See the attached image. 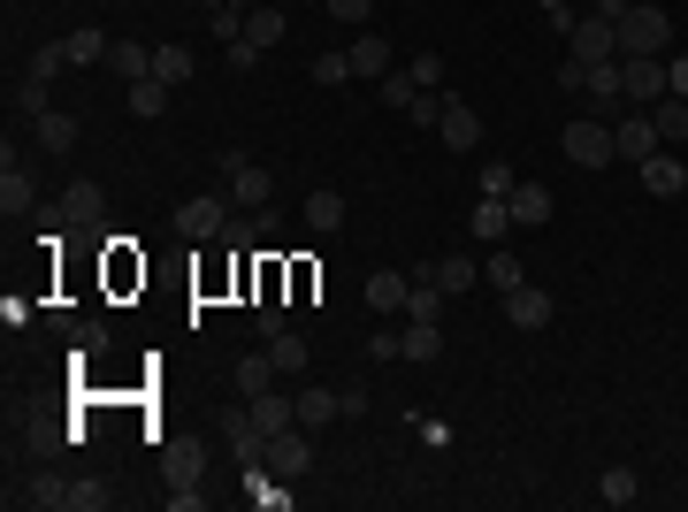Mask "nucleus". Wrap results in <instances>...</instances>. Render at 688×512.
I'll use <instances>...</instances> for the list:
<instances>
[{
	"instance_id": "obj_1",
	"label": "nucleus",
	"mask_w": 688,
	"mask_h": 512,
	"mask_svg": "<svg viewBox=\"0 0 688 512\" xmlns=\"http://www.w3.org/2000/svg\"><path fill=\"white\" fill-rule=\"evenodd\" d=\"M666 47H674V16L658 0H635L619 16V54H666Z\"/></svg>"
},
{
	"instance_id": "obj_2",
	"label": "nucleus",
	"mask_w": 688,
	"mask_h": 512,
	"mask_svg": "<svg viewBox=\"0 0 688 512\" xmlns=\"http://www.w3.org/2000/svg\"><path fill=\"white\" fill-rule=\"evenodd\" d=\"M222 230H230V192H200L176 207V238H192V245H222Z\"/></svg>"
},
{
	"instance_id": "obj_3",
	"label": "nucleus",
	"mask_w": 688,
	"mask_h": 512,
	"mask_svg": "<svg viewBox=\"0 0 688 512\" xmlns=\"http://www.w3.org/2000/svg\"><path fill=\"white\" fill-rule=\"evenodd\" d=\"M558 145H566V161H574V169H605V161H619L613 123H605V116H589V123H566V130H558Z\"/></svg>"
},
{
	"instance_id": "obj_4",
	"label": "nucleus",
	"mask_w": 688,
	"mask_h": 512,
	"mask_svg": "<svg viewBox=\"0 0 688 512\" xmlns=\"http://www.w3.org/2000/svg\"><path fill=\"white\" fill-rule=\"evenodd\" d=\"M619 77H627V108L666 100V54H619Z\"/></svg>"
},
{
	"instance_id": "obj_5",
	"label": "nucleus",
	"mask_w": 688,
	"mask_h": 512,
	"mask_svg": "<svg viewBox=\"0 0 688 512\" xmlns=\"http://www.w3.org/2000/svg\"><path fill=\"white\" fill-rule=\"evenodd\" d=\"M206 466H214V459H206L200 436H161V482H169V490H176V482H206Z\"/></svg>"
},
{
	"instance_id": "obj_6",
	"label": "nucleus",
	"mask_w": 688,
	"mask_h": 512,
	"mask_svg": "<svg viewBox=\"0 0 688 512\" xmlns=\"http://www.w3.org/2000/svg\"><path fill=\"white\" fill-rule=\"evenodd\" d=\"M566 54H574V62H613L619 54V23H605V16H574Z\"/></svg>"
},
{
	"instance_id": "obj_7",
	"label": "nucleus",
	"mask_w": 688,
	"mask_h": 512,
	"mask_svg": "<svg viewBox=\"0 0 688 512\" xmlns=\"http://www.w3.org/2000/svg\"><path fill=\"white\" fill-rule=\"evenodd\" d=\"M222 184H230V207H245V214H261L275 199V177L261 161H237V169H222Z\"/></svg>"
},
{
	"instance_id": "obj_8",
	"label": "nucleus",
	"mask_w": 688,
	"mask_h": 512,
	"mask_svg": "<svg viewBox=\"0 0 688 512\" xmlns=\"http://www.w3.org/2000/svg\"><path fill=\"white\" fill-rule=\"evenodd\" d=\"M613 145H619V161H627V169H643V161L658 153V123L627 108V116H613Z\"/></svg>"
},
{
	"instance_id": "obj_9",
	"label": "nucleus",
	"mask_w": 688,
	"mask_h": 512,
	"mask_svg": "<svg viewBox=\"0 0 688 512\" xmlns=\"http://www.w3.org/2000/svg\"><path fill=\"white\" fill-rule=\"evenodd\" d=\"M635 177H643V192H650V199H674V192H688V161L674 153V145H658V153H650V161H643Z\"/></svg>"
},
{
	"instance_id": "obj_10",
	"label": "nucleus",
	"mask_w": 688,
	"mask_h": 512,
	"mask_svg": "<svg viewBox=\"0 0 688 512\" xmlns=\"http://www.w3.org/2000/svg\"><path fill=\"white\" fill-rule=\"evenodd\" d=\"M436 130H444V145H452V153H475V145H482V116L467 108V100H452V92H444V116H436Z\"/></svg>"
},
{
	"instance_id": "obj_11",
	"label": "nucleus",
	"mask_w": 688,
	"mask_h": 512,
	"mask_svg": "<svg viewBox=\"0 0 688 512\" xmlns=\"http://www.w3.org/2000/svg\"><path fill=\"white\" fill-rule=\"evenodd\" d=\"M269 466L283 474V482H299V474L314 466V444H306V429H275V436H269Z\"/></svg>"
},
{
	"instance_id": "obj_12",
	"label": "nucleus",
	"mask_w": 688,
	"mask_h": 512,
	"mask_svg": "<svg viewBox=\"0 0 688 512\" xmlns=\"http://www.w3.org/2000/svg\"><path fill=\"white\" fill-rule=\"evenodd\" d=\"M344 62H352V77H367V84H383V77H391V47H383V31H360V39H352V47H344Z\"/></svg>"
},
{
	"instance_id": "obj_13",
	"label": "nucleus",
	"mask_w": 688,
	"mask_h": 512,
	"mask_svg": "<svg viewBox=\"0 0 688 512\" xmlns=\"http://www.w3.org/2000/svg\"><path fill=\"white\" fill-rule=\"evenodd\" d=\"M505 321H513V329H550V291L513 283V291H505Z\"/></svg>"
},
{
	"instance_id": "obj_14",
	"label": "nucleus",
	"mask_w": 688,
	"mask_h": 512,
	"mask_svg": "<svg viewBox=\"0 0 688 512\" xmlns=\"http://www.w3.org/2000/svg\"><path fill=\"white\" fill-rule=\"evenodd\" d=\"M245 505H253V512H283V505H291V490H283V474H275L269 459L245 466Z\"/></svg>"
},
{
	"instance_id": "obj_15",
	"label": "nucleus",
	"mask_w": 688,
	"mask_h": 512,
	"mask_svg": "<svg viewBox=\"0 0 688 512\" xmlns=\"http://www.w3.org/2000/svg\"><path fill=\"white\" fill-rule=\"evenodd\" d=\"M406 291H413V275H398V268H375L367 275V307L391 321V314H406Z\"/></svg>"
},
{
	"instance_id": "obj_16",
	"label": "nucleus",
	"mask_w": 688,
	"mask_h": 512,
	"mask_svg": "<svg viewBox=\"0 0 688 512\" xmlns=\"http://www.w3.org/2000/svg\"><path fill=\"white\" fill-rule=\"evenodd\" d=\"M291 405H299V429H330V421H344V405H337V390H322V383H306V390H291Z\"/></svg>"
},
{
	"instance_id": "obj_17",
	"label": "nucleus",
	"mask_w": 688,
	"mask_h": 512,
	"mask_svg": "<svg viewBox=\"0 0 688 512\" xmlns=\"http://www.w3.org/2000/svg\"><path fill=\"white\" fill-rule=\"evenodd\" d=\"M283 31H291V16L275 8V0H261V8H245V39L269 54V47H283Z\"/></svg>"
},
{
	"instance_id": "obj_18",
	"label": "nucleus",
	"mask_w": 688,
	"mask_h": 512,
	"mask_svg": "<svg viewBox=\"0 0 688 512\" xmlns=\"http://www.w3.org/2000/svg\"><path fill=\"white\" fill-rule=\"evenodd\" d=\"M467 230H475V245H505V230H513V207H505V199H475Z\"/></svg>"
},
{
	"instance_id": "obj_19",
	"label": "nucleus",
	"mask_w": 688,
	"mask_h": 512,
	"mask_svg": "<svg viewBox=\"0 0 688 512\" xmlns=\"http://www.w3.org/2000/svg\"><path fill=\"white\" fill-rule=\"evenodd\" d=\"M47 92H54V84H47V77H31V69H23V77H16V92H8V108H16V116H23V123H39V116H54V100H47Z\"/></svg>"
},
{
	"instance_id": "obj_20",
	"label": "nucleus",
	"mask_w": 688,
	"mask_h": 512,
	"mask_svg": "<svg viewBox=\"0 0 688 512\" xmlns=\"http://www.w3.org/2000/svg\"><path fill=\"white\" fill-rule=\"evenodd\" d=\"M428 275H436V283L459 299V291H475V283H482V260H467V253H436V260H428Z\"/></svg>"
},
{
	"instance_id": "obj_21",
	"label": "nucleus",
	"mask_w": 688,
	"mask_h": 512,
	"mask_svg": "<svg viewBox=\"0 0 688 512\" xmlns=\"http://www.w3.org/2000/svg\"><path fill=\"white\" fill-rule=\"evenodd\" d=\"M16 505H31V512H69V482H62V474H31V482L16 490Z\"/></svg>"
},
{
	"instance_id": "obj_22",
	"label": "nucleus",
	"mask_w": 688,
	"mask_h": 512,
	"mask_svg": "<svg viewBox=\"0 0 688 512\" xmlns=\"http://www.w3.org/2000/svg\"><path fill=\"white\" fill-rule=\"evenodd\" d=\"M505 207H513V222H520V230H544V222H550V192H544V184H513Z\"/></svg>"
},
{
	"instance_id": "obj_23",
	"label": "nucleus",
	"mask_w": 688,
	"mask_h": 512,
	"mask_svg": "<svg viewBox=\"0 0 688 512\" xmlns=\"http://www.w3.org/2000/svg\"><path fill=\"white\" fill-rule=\"evenodd\" d=\"M108 69H115L123 84H138V77H153V47H138V39H115V47H108Z\"/></svg>"
},
{
	"instance_id": "obj_24",
	"label": "nucleus",
	"mask_w": 688,
	"mask_h": 512,
	"mask_svg": "<svg viewBox=\"0 0 688 512\" xmlns=\"http://www.w3.org/2000/svg\"><path fill=\"white\" fill-rule=\"evenodd\" d=\"M192 69H200L192 47H176V39H169V47H153V77H161V84H192Z\"/></svg>"
},
{
	"instance_id": "obj_25",
	"label": "nucleus",
	"mask_w": 688,
	"mask_h": 512,
	"mask_svg": "<svg viewBox=\"0 0 688 512\" xmlns=\"http://www.w3.org/2000/svg\"><path fill=\"white\" fill-rule=\"evenodd\" d=\"M230 383H237V398H261V390H275V360H269V352H245Z\"/></svg>"
},
{
	"instance_id": "obj_26",
	"label": "nucleus",
	"mask_w": 688,
	"mask_h": 512,
	"mask_svg": "<svg viewBox=\"0 0 688 512\" xmlns=\"http://www.w3.org/2000/svg\"><path fill=\"white\" fill-rule=\"evenodd\" d=\"M306 222H314L322 238H337V230H344V192H330V184H322V192H306Z\"/></svg>"
},
{
	"instance_id": "obj_27",
	"label": "nucleus",
	"mask_w": 688,
	"mask_h": 512,
	"mask_svg": "<svg viewBox=\"0 0 688 512\" xmlns=\"http://www.w3.org/2000/svg\"><path fill=\"white\" fill-rule=\"evenodd\" d=\"M650 123H658V145H688V100L666 92V100L650 108Z\"/></svg>"
},
{
	"instance_id": "obj_28",
	"label": "nucleus",
	"mask_w": 688,
	"mask_h": 512,
	"mask_svg": "<svg viewBox=\"0 0 688 512\" xmlns=\"http://www.w3.org/2000/svg\"><path fill=\"white\" fill-rule=\"evenodd\" d=\"M62 47H69V62H77V69H92V62H108V47H115V39H108V31H92V23H77Z\"/></svg>"
},
{
	"instance_id": "obj_29",
	"label": "nucleus",
	"mask_w": 688,
	"mask_h": 512,
	"mask_svg": "<svg viewBox=\"0 0 688 512\" xmlns=\"http://www.w3.org/2000/svg\"><path fill=\"white\" fill-rule=\"evenodd\" d=\"M169 92H176V84H161V77H138V84H131V116H138V123L169 116Z\"/></svg>"
},
{
	"instance_id": "obj_30",
	"label": "nucleus",
	"mask_w": 688,
	"mask_h": 512,
	"mask_svg": "<svg viewBox=\"0 0 688 512\" xmlns=\"http://www.w3.org/2000/svg\"><path fill=\"white\" fill-rule=\"evenodd\" d=\"M597 498H605V505H635V498H643V482H635V466H605V474H597Z\"/></svg>"
},
{
	"instance_id": "obj_31",
	"label": "nucleus",
	"mask_w": 688,
	"mask_h": 512,
	"mask_svg": "<svg viewBox=\"0 0 688 512\" xmlns=\"http://www.w3.org/2000/svg\"><path fill=\"white\" fill-rule=\"evenodd\" d=\"M39 145H47V153H77V116H62V108H54V116H39Z\"/></svg>"
},
{
	"instance_id": "obj_32",
	"label": "nucleus",
	"mask_w": 688,
	"mask_h": 512,
	"mask_svg": "<svg viewBox=\"0 0 688 512\" xmlns=\"http://www.w3.org/2000/svg\"><path fill=\"white\" fill-rule=\"evenodd\" d=\"M108 505H115V490H108L100 474H77V482H69V512H108Z\"/></svg>"
},
{
	"instance_id": "obj_33",
	"label": "nucleus",
	"mask_w": 688,
	"mask_h": 512,
	"mask_svg": "<svg viewBox=\"0 0 688 512\" xmlns=\"http://www.w3.org/2000/svg\"><path fill=\"white\" fill-rule=\"evenodd\" d=\"M269 360H275V375H299V368H306V337H299V329L269 337Z\"/></svg>"
},
{
	"instance_id": "obj_34",
	"label": "nucleus",
	"mask_w": 688,
	"mask_h": 512,
	"mask_svg": "<svg viewBox=\"0 0 688 512\" xmlns=\"http://www.w3.org/2000/svg\"><path fill=\"white\" fill-rule=\"evenodd\" d=\"M375 92H383V108H398V116H413V108H421V84H413L406 69H391V77H383Z\"/></svg>"
},
{
	"instance_id": "obj_35",
	"label": "nucleus",
	"mask_w": 688,
	"mask_h": 512,
	"mask_svg": "<svg viewBox=\"0 0 688 512\" xmlns=\"http://www.w3.org/2000/svg\"><path fill=\"white\" fill-rule=\"evenodd\" d=\"M436 352H444V337H436V321H406V360H413V368H428Z\"/></svg>"
},
{
	"instance_id": "obj_36",
	"label": "nucleus",
	"mask_w": 688,
	"mask_h": 512,
	"mask_svg": "<svg viewBox=\"0 0 688 512\" xmlns=\"http://www.w3.org/2000/svg\"><path fill=\"white\" fill-rule=\"evenodd\" d=\"M367 360H375V368H391V360H406V329H391V321H375V337H367Z\"/></svg>"
},
{
	"instance_id": "obj_37",
	"label": "nucleus",
	"mask_w": 688,
	"mask_h": 512,
	"mask_svg": "<svg viewBox=\"0 0 688 512\" xmlns=\"http://www.w3.org/2000/svg\"><path fill=\"white\" fill-rule=\"evenodd\" d=\"M23 207H31V177H23V169H0V214L16 222Z\"/></svg>"
},
{
	"instance_id": "obj_38",
	"label": "nucleus",
	"mask_w": 688,
	"mask_h": 512,
	"mask_svg": "<svg viewBox=\"0 0 688 512\" xmlns=\"http://www.w3.org/2000/svg\"><path fill=\"white\" fill-rule=\"evenodd\" d=\"M23 69L54 84V77H62V69H69V47H62V39H47V47H31V62H23Z\"/></svg>"
},
{
	"instance_id": "obj_39",
	"label": "nucleus",
	"mask_w": 688,
	"mask_h": 512,
	"mask_svg": "<svg viewBox=\"0 0 688 512\" xmlns=\"http://www.w3.org/2000/svg\"><path fill=\"white\" fill-rule=\"evenodd\" d=\"M482 275H489V283H497V299H505V291H513V283H528V275H520V260L505 253V245H497V253L482 260Z\"/></svg>"
},
{
	"instance_id": "obj_40",
	"label": "nucleus",
	"mask_w": 688,
	"mask_h": 512,
	"mask_svg": "<svg viewBox=\"0 0 688 512\" xmlns=\"http://www.w3.org/2000/svg\"><path fill=\"white\" fill-rule=\"evenodd\" d=\"M54 214H62V222H92V214H100V184H77V192H69Z\"/></svg>"
},
{
	"instance_id": "obj_41",
	"label": "nucleus",
	"mask_w": 688,
	"mask_h": 512,
	"mask_svg": "<svg viewBox=\"0 0 688 512\" xmlns=\"http://www.w3.org/2000/svg\"><path fill=\"white\" fill-rule=\"evenodd\" d=\"M253 321H261V337H283V329H291V314H283V299H275V291L253 299Z\"/></svg>"
},
{
	"instance_id": "obj_42",
	"label": "nucleus",
	"mask_w": 688,
	"mask_h": 512,
	"mask_svg": "<svg viewBox=\"0 0 688 512\" xmlns=\"http://www.w3.org/2000/svg\"><path fill=\"white\" fill-rule=\"evenodd\" d=\"M513 184H520V177H513L505 161H489V169H482V177H475V192H482V199H505V192H513Z\"/></svg>"
},
{
	"instance_id": "obj_43",
	"label": "nucleus",
	"mask_w": 688,
	"mask_h": 512,
	"mask_svg": "<svg viewBox=\"0 0 688 512\" xmlns=\"http://www.w3.org/2000/svg\"><path fill=\"white\" fill-rule=\"evenodd\" d=\"M169 512H206V482H176L169 490Z\"/></svg>"
},
{
	"instance_id": "obj_44",
	"label": "nucleus",
	"mask_w": 688,
	"mask_h": 512,
	"mask_svg": "<svg viewBox=\"0 0 688 512\" xmlns=\"http://www.w3.org/2000/svg\"><path fill=\"white\" fill-rule=\"evenodd\" d=\"M406 77L421 84V92H436V77H444V62H436V54H413V62H406Z\"/></svg>"
},
{
	"instance_id": "obj_45",
	"label": "nucleus",
	"mask_w": 688,
	"mask_h": 512,
	"mask_svg": "<svg viewBox=\"0 0 688 512\" xmlns=\"http://www.w3.org/2000/svg\"><path fill=\"white\" fill-rule=\"evenodd\" d=\"M344 77H352L344 54H322V62H314V84H344Z\"/></svg>"
},
{
	"instance_id": "obj_46",
	"label": "nucleus",
	"mask_w": 688,
	"mask_h": 512,
	"mask_svg": "<svg viewBox=\"0 0 688 512\" xmlns=\"http://www.w3.org/2000/svg\"><path fill=\"white\" fill-rule=\"evenodd\" d=\"M222 62H230V69H253V62H261V47H253V39H230V47H222Z\"/></svg>"
},
{
	"instance_id": "obj_47",
	"label": "nucleus",
	"mask_w": 688,
	"mask_h": 512,
	"mask_svg": "<svg viewBox=\"0 0 688 512\" xmlns=\"http://www.w3.org/2000/svg\"><path fill=\"white\" fill-rule=\"evenodd\" d=\"M337 405H344V421H360V413H367V383H344Z\"/></svg>"
},
{
	"instance_id": "obj_48",
	"label": "nucleus",
	"mask_w": 688,
	"mask_h": 512,
	"mask_svg": "<svg viewBox=\"0 0 688 512\" xmlns=\"http://www.w3.org/2000/svg\"><path fill=\"white\" fill-rule=\"evenodd\" d=\"M330 16H344V23H367V16H375V0H330Z\"/></svg>"
},
{
	"instance_id": "obj_49",
	"label": "nucleus",
	"mask_w": 688,
	"mask_h": 512,
	"mask_svg": "<svg viewBox=\"0 0 688 512\" xmlns=\"http://www.w3.org/2000/svg\"><path fill=\"white\" fill-rule=\"evenodd\" d=\"M581 77H589V62H574V54H566V62H558V92H581Z\"/></svg>"
},
{
	"instance_id": "obj_50",
	"label": "nucleus",
	"mask_w": 688,
	"mask_h": 512,
	"mask_svg": "<svg viewBox=\"0 0 688 512\" xmlns=\"http://www.w3.org/2000/svg\"><path fill=\"white\" fill-rule=\"evenodd\" d=\"M666 92H674V100H688V62H666Z\"/></svg>"
},
{
	"instance_id": "obj_51",
	"label": "nucleus",
	"mask_w": 688,
	"mask_h": 512,
	"mask_svg": "<svg viewBox=\"0 0 688 512\" xmlns=\"http://www.w3.org/2000/svg\"><path fill=\"white\" fill-rule=\"evenodd\" d=\"M627 8H635V0H597V8H589V16H605V23H619V16H627Z\"/></svg>"
},
{
	"instance_id": "obj_52",
	"label": "nucleus",
	"mask_w": 688,
	"mask_h": 512,
	"mask_svg": "<svg viewBox=\"0 0 688 512\" xmlns=\"http://www.w3.org/2000/svg\"><path fill=\"white\" fill-rule=\"evenodd\" d=\"M550 8H566V0H544V16H550Z\"/></svg>"
},
{
	"instance_id": "obj_53",
	"label": "nucleus",
	"mask_w": 688,
	"mask_h": 512,
	"mask_svg": "<svg viewBox=\"0 0 688 512\" xmlns=\"http://www.w3.org/2000/svg\"><path fill=\"white\" fill-rule=\"evenodd\" d=\"M314 8H330V0H314Z\"/></svg>"
},
{
	"instance_id": "obj_54",
	"label": "nucleus",
	"mask_w": 688,
	"mask_h": 512,
	"mask_svg": "<svg viewBox=\"0 0 688 512\" xmlns=\"http://www.w3.org/2000/svg\"><path fill=\"white\" fill-rule=\"evenodd\" d=\"M245 8H261V0H245Z\"/></svg>"
}]
</instances>
